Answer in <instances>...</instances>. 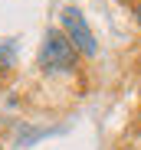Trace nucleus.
Returning <instances> with one entry per match:
<instances>
[{
    "instance_id": "7ed1b4c3",
    "label": "nucleus",
    "mask_w": 141,
    "mask_h": 150,
    "mask_svg": "<svg viewBox=\"0 0 141 150\" xmlns=\"http://www.w3.org/2000/svg\"><path fill=\"white\" fill-rule=\"evenodd\" d=\"M16 39H0V75L16 65Z\"/></svg>"
},
{
    "instance_id": "20e7f679",
    "label": "nucleus",
    "mask_w": 141,
    "mask_h": 150,
    "mask_svg": "<svg viewBox=\"0 0 141 150\" xmlns=\"http://www.w3.org/2000/svg\"><path fill=\"white\" fill-rule=\"evenodd\" d=\"M135 23H138V26H141V0H138V4H135Z\"/></svg>"
},
{
    "instance_id": "f03ea898",
    "label": "nucleus",
    "mask_w": 141,
    "mask_h": 150,
    "mask_svg": "<svg viewBox=\"0 0 141 150\" xmlns=\"http://www.w3.org/2000/svg\"><path fill=\"white\" fill-rule=\"evenodd\" d=\"M59 30L66 33L69 42L76 46V52H79V56L95 59L99 42H95V33H92V26L85 23V16H82L79 7H62V13H59Z\"/></svg>"
},
{
    "instance_id": "f257e3e1",
    "label": "nucleus",
    "mask_w": 141,
    "mask_h": 150,
    "mask_svg": "<svg viewBox=\"0 0 141 150\" xmlns=\"http://www.w3.org/2000/svg\"><path fill=\"white\" fill-rule=\"evenodd\" d=\"M76 65H79V52L66 39V33L62 30H46L43 46H39V69L46 75H66V72H76Z\"/></svg>"
}]
</instances>
